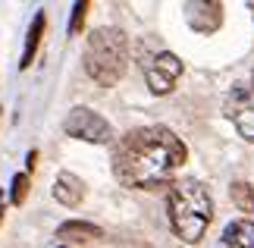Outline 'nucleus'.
<instances>
[{"label": "nucleus", "instance_id": "1", "mask_svg": "<svg viewBox=\"0 0 254 248\" xmlns=\"http://www.w3.org/2000/svg\"><path fill=\"white\" fill-rule=\"evenodd\" d=\"M182 138L167 126L132 129L113 148V176L126 188H154L173 179V173L185 164Z\"/></svg>", "mask_w": 254, "mask_h": 248}, {"label": "nucleus", "instance_id": "2", "mask_svg": "<svg viewBox=\"0 0 254 248\" xmlns=\"http://www.w3.org/2000/svg\"><path fill=\"white\" fill-rule=\"evenodd\" d=\"M170 226L182 242H201L213 220V198L210 188L198 179H179L170 185L167 198Z\"/></svg>", "mask_w": 254, "mask_h": 248}, {"label": "nucleus", "instance_id": "3", "mask_svg": "<svg viewBox=\"0 0 254 248\" xmlns=\"http://www.w3.org/2000/svg\"><path fill=\"white\" fill-rule=\"evenodd\" d=\"M126 63H129V47H126V35L120 28H94L85 44V73L94 79L97 85L110 88L126 76Z\"/></svg>", "mask_w": 254, "mask_h": 248}, {"label": "nucleus", "instance_id": "4", "mask_svg": "<svg viewBox=\"0 0 254 248\" xmlns=\"http://www.w3.org/2000/svg\"><path fill=\"white\" fill-rule=\"evenodd\" d=\"M223 113H226V120L236 126V132L245 142H254V73H251L248 82H239L226 94Z\"/></svg>", "mask_w": 254, "mask_h": 248}, {"label": "nucleus", "instance_id": "5", "mask_svg": "<svg viewBox=\"0 0 254 248\" xmlns=\"http://www.w3.org/2000/svg\"><path fill=\"white\" fill-rule=\"evenodd\" d=\"M63 129H66V135L79 138V142H91V145H107L113 138L110 123H107L101 113L88 110V107H72Z\"/></svg>", "mask_w": 254, "mask_h": 248}, {"label": "nucleus", "instance_id": "6", "mask_svg": "<svg viewBox=\"0 0 254 248\" xmlns=\"http://www.w3.org/2000/svg\"><path fill=\"white\" fill-rule=\"evenodd\" d=\"M179 76H182V60L170 51H160L144 66V79H148L151 94H170L176 88V82H179Z\"/></svg>", "mask_w": 254, "mask_h": 248}, {"label": "nucleus", "instance_id": "7", "mask_svg": "<svg viewBox=\"0 0 254 248\" xmlns=\"http://www.w3.org/2000/svg\"><path fill=\"white\" fill-rule=\"evenodd\" d=\"M185 22L201 35L217 32L223 22V3H185Z\"/></svg>", "mask_w": 254, "mask_h": 248}, {"label": "nucleus", "instance_id": "8", "mask_svg": "<svg viewBox=\"0 0 254 248\" xmlns=\"http://www.w3.org/2000/svg\"><path fill=\"white\" fill-rule=\"evenodd\" d=\"M54 198L63 207H79L85 201V182L75 173H66L63 170L60 176H57V182H54Z\"/></svg>", "mask_w": 254, "mask_h": 248}, {"label": "nucleus", "instance_id": "9", "mask_svg": "<svg viewBox=\"0 0 254 248\" xmlns=\"http://www.w3.org/2000/svg\"><path fill=\"white\" fill-rule=\"evenodd\" d=\"M217 248H254V220L251 217L232 220L226 230H223Z\"/></svg>", "mask_w": 254, "mask_h": 248}, {"label": "nucleus", "instance_id": "10", "mask_svg": "<svg viewBox=\"0 0 254 248\" xmlns=\"http://www.w3.org/2000/svg\"><path fill=\"white\" fill-rule=\"evenodd\" d=\"M44 25H47V19H44V9H41V13H35L32 25H28V38H25V51H22V60H19V69L32 66L35 54H38V44H41V35H44Z\"/></svg>", "mask_w": 254, "mask_h": 248}, {"label": "nucleus", "instance_id": "11", "mask_svg": "<svg viewBox=\"0 0 254 248\" xmlns=\"http://www.w3.org/2000/svg\"><path fill=\"white\" fill-rule=\"evenodd\" d=\"M57 236L72 239V242H85V239H97L101 230H97L94 223H85V220H69V223H63L60 230H57Z\"/></svg>", "mask_w": 254, "mask_h": 248}, {"label": "nucleus", "instance_id": "12", "mask_svg": "<svg viewBox=\"0 0 254 248\" xmlns=\"http://www.w3.org/2000/svg\"><path fill=\"white\" fill-rule=\"evenodd\" d=\"M229 195H232V201H236L239 211H254V188L248 182H232L229 185Z\"/></svg>", "mask_w": 254, "mask_h": 248}, {"label": "nucleus", "instance_id": "13", "mask_svg": "<svg viewBox=\"0 0 254 248\" xmlns=\"http://www.w3.org/2000/svg\"><path fill=\"white\" fill-rule=\"evenodd\" d=\"M28 195V173H16L13 182H9V201L13 204H22Z\"/></svg>", "mask_w": 254, "mask_h": 248}, {"label": "nucleus", "instance_id": "14", "mask_svg": "<svg viewBox=\"0 0 254 248\" xmlns=\"http://www.w3.org/2000/svg\"><path fill=\"white\" fill-rule=\"evenodd\" d=\"M85 16H88V3H75V6H72V19H69V35H75V32L82 28Z\"/></svg>", "mask_w": 254, "mask_h": 248}, {"label": "nucleus", "instance_id": "15", "mask_svg": "<svg viewBox=\"0 0 254 248\" xmlns=\"http://www.w3.org/2000/svg\"><path fill=\"white\" fill-rule=\"evenodd\" d=\"M35 164H38V151H28V166H25V173H32Z\"/></svg>", "mask_w": 254, "mask_h": 248}, {"label": "nucleus", "instance_id": "16", "mask_svg": "<svg viewBox=\"0 0 254 248\" xmlns=\"http://www.w3.org/2000/svg\"><path fill=\"white\" fill-rule=\"evenodd\" d=\"M0 214H3V195H0Z\"/></svg>", "mask_w": 254, "mask_h": 248}]
</instances>
